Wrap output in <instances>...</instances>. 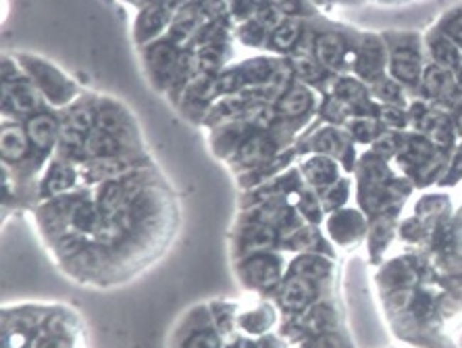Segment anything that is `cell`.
<instances>
[{
    "mask_svg": "<svg viewBox=\"0 0 462 348\" xmlns=\"http://www.w3.org/2000/svg\"><path fill=\"white\" fill-rule=\"evenodd\" d=\"M315 296V288L313 284L302 278V275H296L288 280V284L284 286V292H281V305L289 309V311H298V309H304L311 298Z\"/></svg>",
    "mask_w": 462,
    "mask_h": 348,
    "instance_id": "7a4b0ae2",
    "label": "cell"
},
{
    "mask_svg": "<svg viewBox=\"0 0 462 348\" xmlns=\"http://www.w3.org/2000/svg\"><path fill=\"white\" fill-rule=\"evenodd\" d=\"M84 150H86V154L94 157V159H98V157H115L117 150H119V142H117L113 134L96 130V132L87 134Z\"/></svg>",
    "mask_w": 462,
    "mask_h": 348,
    "instance_id": "9c48e42d",
    "label": "cell"
},
{
    "mask_svg": "<svg viewBox=\"0 0 462 348\" xmlns=\"http://www.w3.org/2000/svg\"><path fill=\"white\" fill-rule=\"evenodd\" d=\"M300 38V23L298 21H288V23H281L279 28L275 29L273 33V42L277 48L281 51H288L291 48Z\"/></svg>",
    "mask_w": 462,
    "mask_h": 348,
    "instance_id": "9a60e30c",
    "label": "cell"
},
{
    "mask_svg": "<svg viewBox=\"0 0 462 348\" xmlns=\"http://www.w3.org/2000/svg\"><path fill=\"white\" fill-rule=\"evenodd\" d=\"M125 194H127V192H125V188H123L121 184H107V186H104V192H102V196H100V206H102L104 211L117 213L119 206L125 201Z\"/></svg>",
    "mask_w": 462,
    "mask_h": 348,
    "instance_id": "d6986e66",
    "label": "cell"
},
{
    "mask_svg": "<svg viewBox=\"0 0 462 348\" xmlns=\"http://www.w3.org/2000/svg\"><path fill=\"white\" fill-rule=\"evenodd\" d=\"M375 90L377 96H379L381 100L390 102V105L398 102L400 96H402V88L398 86V82H394V80H383V82H379V86H377Z\"/></svg>",
    "mask_w": 462,
    "mask_h": 348,
    "instance_id": "7402d4cb",
    "label": "cell"
},
{
    "mask_svg": "<svg viewBox=\"0 0 462 348\" xmlns=\"http://www.w3.org/2000/svg\"><path fill=\"white\" fill-rule=\"evenodd\" d=\"M317 60L327 69H338L344 57V42L335 33H323L315 44Z\"/></svg>",
    "mask_w": 462,
    "mask_h": 348,
    "instance_id": "3957f363",
    "label": "cell"
},
{
    "mask_svg": "<svg viewBox=\"0 0 462 348\" xmlns=\"http://www.w3.org/2000/svg\"><path fill=\"white\" fill-rule=\"evenodd\" d=\"M123 172V163L117 157H98L90 159L84 165V175L90 179H104L111 175H119Z\"/></svg>",
    "mask_w": 462,
    "mask_h": 348,
    "instance_id": "8fae6325",
    "label": "cell"
},
{
    "mask_svg": "<svg viewBox=\"0 0 462 348\" xmlns=\"http://www.w3.org/2000/svg\"><path fill=\"white\" fill-rule=\"evenodd\" d=\"M11 102L19 113H31L38 107V96L28 86H17L11 92Z\"/></svg>",
    "mask_w": 462,
    "mask_h": 348,
    "instance_id": "e0dca14e",
    "label": "cell"
},
{
    "mask_svg": "<svg viewBox=\"0 0 462 348\" xmlns=\"http://www.w3.org/2000/svg\"><path fill=\"white\" fill-rule=\"evenodd\" d=\"M381 65H383V55H381L379 42L373 38L365 40L360 46V53H358V73L367 80H371V78L379 75Z\"/></svg>",
    "mask_w": 462,
    "mask_h": 348,
    "instance_id": "8992f818",
    "label": "cell"
},
{
    "mask_svg": "<svg viewBox=\"0 0 462 348\" xmlns=\"http://www.w3.org/2000/svg\"><path fill=\"white\" fill-rule=\"evenodd\" d=\"M446 69L439 67V65H434L425 71V88L431 92V94H441L446 90V84H448V78H446Z\"/></svg>",
    "mask_w": 462,
    "mask_h": 348,
    "instance_id": "ffe728a7",
    "label": "cell"
},
{
    "mask_svg": "<svg viewBox=\"0 0 462 348\" xmlns=\"http://www.w3.org/2000/svg\"><path fill=\"white\" fill-rule=\"evenodd\" d=\"M250 271L259 280L260 286H271L277 280V267L269 257H259V261L250 265Z\"/></svg>",
    "mask_w": 462,
    "mask_h": 348,
    "instance_id": "ac0fdd59",
    "label": "cell"
},
{
    "mask_svg": "<svg viewBox=\"0 0 462 348\" xmlns=\"http://www.w3.org/2000/svg\"><path fill=\"white\" fill-rule=\"evenodd\" d=\"M379 119L383 125H390V127H402L404 125V113L400 109H394V107H383Z\"/></svg>",
    "mask_w": 462,
    "mask_h": 348,
    "instance_id": "cb8c5ba5",
    "label": "cell"
},
{
    "mask_svg": "<svg viewBox=\"0 0 462 348\" xmlns=\"http://www.w3.org/2000/svg\"><path fill=\"white\" fill-rule=\"evenodd\" d=\"M446 33H448L454 42H461L462 44V13L454 15V17L446 23Z\"/></svg>",
    "mask_w": 462,
    "mask_h": 348,
    "instance_id": "f1b7e54d",
    "label": "cell"
},
{
    "mask_svg": "<svg viewBox=\"0 0 462 348\" xmlns=\"http://www.w3.org/2000/svg\"><path fill=\"white\" fill-rule=\"evenodd\" d=\"M73 181H75V172L71 169V167H67V165H57L50 175H48V179H46V188L50 190V192H63V190H67V188H71L73 186Z\"/></svg>",
    "mask_w": 462,
    "mask_h": 348,
    "instance_id": "4fadbf2b",
    "label": "cell"
},
{
    "mask_svg": "<svg viewBox=\"0 0 462 348\" xmlns=\"http://www.w3.org/2000/svg\"><path fill=\"white\" fill-rule=\"evenodd\" d=\"M313 348H342V344L335 336H321L313 342Z\"/></svg>",
    "mask_w": 462,
    "mask_h": 348,
    "instance_id": "4dcf8cb0",
    "label": "cell"
},
{
    "mask_svg": "<svg viewBox=\"0 0 462 348\" xmlns=\"http://www.w3.org/2000/svg\"><path fill=\"white\" fill-rule=\"evenodd\" d=\"M392 75L406 84H414L421 75V58L412 48H398L390 60Z\"/></svg>",
    "mask_w": 462,
    "mask_h": 348,
    "instance_id": "6da1fadb",
    "label": "cell"
},
{
    "mask_svg": "<svg viewBox=\"0 0 462 348\" xmlns=\"http://www.w3.org/2000/svg\"><path fill=\"white\" fill-rule=\"evenodd\" d=\"M311 107V94L304 88H291L286 92V96L279 100V113L288 117H300L304 115Z\"/></svg>",
    "mask_w": 462,
    "mask_h": 348,
    "instance_id": "30bf717a",
    "label": "cell"
},
{
    "mask_svg": "<svg viewBox=\"0 0 462 348\" xmlns=\"http://www.w3.org/2000/svg\"><path fill=\"white\" fill-rule=\"evenodd\" d=\"M296 65H298L300 75H304L306 80H318L321 78V67H318L315 60H311V58H298Z\"/></svg>",
    "mask_w": 462,
    "mask_h": 348,
    "instance_id": "484cf974",
    "label": "cell"
},
{
    "mask_svg": "<svg viewBox=\"0 0 462 348\" xmlns=\"http://www.w3.org/2000/svg\"><path fill=\"white\" fill-rule=\"evenodd\" d=\"M335 92H338V98L344 100V102H358V100L365 98V90H362V86H358L354 80L340 82V86H338Z\"/></svg>",
    "mask_w": 462,
    "mask_h": 348,
    "instance_id": "44dd1931",
    "label": "cell"
},
{
    "mask_svg": "<svg viewBox=\"0 0 462 348\" xmlns=\"http://www.w3.org/2000/svg\"><path fill=\"white\" fill-rule=\"evenodd\" d=\"M458 82H461V86H462V69H461V75H458Z\"/></svg>",
    "mask_w": 462,
    "mask_h": 348,
    "instance_id": "836d02e7",
    "label": "cell"
},
{
    "mask_svg": "<svg viewBox=\"0 0 462 348\" xmlns=\"http://www.w3.org/2000/svg\"><path fill=\"white\" fill-rule=\"evenodd\" d=\"M394 150H396L394 136H383V138H379L375 142V152L381 154V157H390V154H394Z\"/></svg>",
    "mask_w": 462,
    "mask_h": 348,
    "instance_id": "f546056e",
    "label": "cell"
},
{
    "mask_svg": "<svg viewBox=\"0 0 462 348\" xmlns=\"http://www.w3.org/2000/svg\"><path fill=\"white\" fill-rule=\"evenodd\" d=\"M277 9H281L284 13H296L300 9V0H273Z\"/></svg>",
    "mask_w": 462,
    "mask_h": 348,
    "instance_id": "1f68e13d",
    "label": "cell"
},
{
    "mask_svg": "<svg viewBox=\"0 0 462 348\" xmlns=\"http://www.w3.org/2000/svg\"><path fill=\"white\" fill-rule=\"evenodd\" d=\"M352 132H354V136H356V138H360V140H365V142H369V140H373V136H375V125H373V123H369V121H358V123H354Z\"/></svg>",
    "mask_w": 462,
    "mask_h": 348,
    "instance_id": "83f0119b",
    "label": "cell"
},
{
    "mask_svg": "<svg viewBox=\"0 0 462 348\" xmlns=\"http://www.w3.org/2000/svg\"><path fill=\"white\" fill-rule=\"evenodd\" d=\"M29 140L38 148H50L57 138V123L48 115H36L28 123Z\"/></svg>",
    "mask_w": 462,
    "mask_h": 348,
    "instance_id": "52a82bcc",
    "label": "cell"
},
{
    "mask_svg": "<svg viewBox=\"0 0 462 348\" xmlns=\"http://www.w3.org/2000/svg\"><path fill=\"white\" fill-rule=\"evenodd\" d=\"M333 323H335L333 311H331L329 307H323V305L313 307V309L308 311V315H306V325H308V329H313V332H323V329L331 327Z\"/></svg>",
    "mask_w": 462,
    "mask_h": 348,
    "instance_id": "2e32d148",
    "label": "cell"
},
{
    "mask_svg": "<svg viewBox=\"0 0 462 348\" xmlns=\"http://www.w3.org/2000/svg\"><path fill=\"white\" fill-rule=\"evenodd\" d=\"M28 152V134L17 125H4L2 127V154L6 161H19Z\"/></svg>",
    "mask_w": 462,
    "mask_h": 348,
    "instance_id": "5b68a950",
    "label": "cell"
},
{
    "mask_svg": "<svg viewBox=\"0 0 462 348\" xmlns=\"http://www.w3.org/2000/svg\"><path fill=\"white\" fill-rule=\"evenodd\" d=\"M431 55L435 58V65H439L444 69L461 67V51L450 38H444V36L431 38Z\"/></svg>",
    "mask_w": 462,
    "mask_h": 348,
    "instance_id": "ba28073f",
    "label": "cell"
},
{
    "mask_svg": "<svg viewBox=\"0 0 462 348\" xmlns=\"http://www.w3.org/2000/svg\"><path fill=\"white\" fill-rule=\"evenodd\" d=\"M458 127H462V107L458 109Z\"/></svg>",
    "mask_w": 462,
    "mask_h": 348,
    "instance_id": "d6a6232c",
    "label": "cell"
},
{
    "mask_svg": "<svg viewBox=\"0 0 462 348\" xmlns=\"http://www.w3.org/2000/svg\"><path fill=\"white\" fill-rule=\"evenodd\" d=\"M302 172L315 186H329L338 179V165L329 157H313L304 161Z\"/></svg>",
    "mask_w": 462,
    "mask_h": 348,
    "instance_id": "277c9868",
    "label": "cell"
},
{
    "mask_svg": "<svg viewBox=\"0 0 462 348\" xmlns=\"http://www.w3.org/2000/svg\"><path fill=\"white\" fill-rule=\"evenodd\" d=\"M321 150H325L327 154H335L338 150H340V138L335 136V132H325L323 136H321V144H318Z\"/></svg>",
    "mask_w": 462,
    "mask_h": 348,
    "instance_id": "4316f807",
    "label": "cell"
},
{
    "mask_svg": "<svg viewBox=\"0 0 462 348\" xmlns=\"http://www.w3.org/2000/svg\"><path fill=\"white\" fill-rule=\"evenodd\" d=\"M269 152V140L264 138H250L246 144H242L240 148V161L244 165H254L262 161Z\"/></svg>",
    "mask_w": 462,
    "mask_h": 348,
    "instance_id": "7c38bea8",
    "label": "cell"
},
{
    "mask_svg": "<svg viewBox=\"0 0 462 348\" xmlns=\"http://www.w3.org/2000/svg\"><path fill=\"white\" fill-rule=\"evenodd\" d=\"M346 201V184H335L329 188L327 196H325V206L327 209H335Z\"/></svg>",
    "mask_w": 462,
    "mask_h": 348,
    "instance_id": "d4e9b609",
    "label": "cell"
},
{
    "mask_svg": "<svg viewBox=\"0 0 462 348\" xmlns=\"http://www.w3.org/2000/svg\"><path fill=\"white\" fill-rule=\"evenodd\" d=\"M296 271L298 275L306 278V280H318V278H325L327 271H329V265L325 259L321 257H304L300 259L296 265Z\"/></svg>",
    "mask_w": 462,
    "mask_h": 348,
    "instance_id": "5bb4252c",
    "label": "cell"
},
{
    "mask_svg": "<svg viewBox=\"0 0 462 348\" xmlns=\"http://www.w3.org/2000/svg\"><path fill=\"white\" fill-rule=\"evenodd\" d=\"M73 127H77L80 132H84L86 134L87 130L92 127V123H94V111L92 109H87V107H80V109H75L73 113H71V121H69Z\"/></svg>",
    "mask_w": 462,
    "mask_h": 348,
    "instance_id": "603a6c76",
    "label": "cell"
}]
</instances>
